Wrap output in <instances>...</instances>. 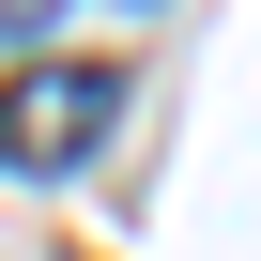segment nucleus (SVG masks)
<instances>
[{
  "label": "nucleus",
  "mask_w": 261,
  "mask_h": 261,
  "mask_svg": "<svg viewBox=\"0 0 261 261\" xmlns=\"http://www.w3.org/2000/svg\"><path fill=\"white\" fill-rule=\"evenodd\" d=\"M108 123H123L108 62H31V77H0V169H77Z\"/></svg>",
  "instance_id": "f257e3e1"
},
{
  "label": "nucleus",
  "mask_w": 261,
  "mask_h": 261,
  "mask_svg": "<svg viewBox=\"0 0 261 261\" xmlns=\"http://www.w3.org/2000/svg\"><path fill=\"white\" fill-rule=\"evenodd\" d=\"M46 16H62V0H0V31H46ZM139 16H154V0H139Z\"/></svg>",
  "instance_id": "f03ea898"
}]
</instances>
